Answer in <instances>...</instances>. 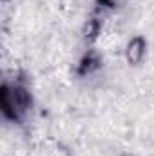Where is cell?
Instances as JSON below:
<instances>
[{
	"mask_svg": "<svg viewBox=\"0 0 154 156\" xmlns=\"http://www.w3.org/2000/svg\"><path fill=\"white\" fill-rule=\"evenodd\" d=\"M143 53H145V45H143V42L140 38L132 40L131 44H129V49H127V58H129V62H140L142 58H143Z\"/></svg>",
	"mask_w": 154,
	"mask_h": 156,
	"instance_id": "cell-1",
	"label": "cell"
}]
</instances>
